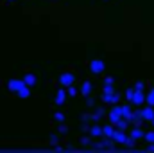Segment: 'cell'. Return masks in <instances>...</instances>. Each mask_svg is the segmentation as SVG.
<instances>
[{
	"mask_svg": "<svg viewBox=\"0 0 154 153\" xmlns=\"http://www.w3.org/2000/svg\"><path fill=\"white\" fill-rule=\"evenodd\" d=\"M134 92H136V88H134V86H127V88H125V99H127L129 103L133 101V97H134Z\"/></svg>",
	"mask_w": 154,
	"mask_h": 153,
	"instance_id": "17",
	"label": "cell"
},
{
	"mask_svg": "<svg viewBox=\"0 0 154 153\" xmlns=\"http://www.w3.org/2000/svg\"><path fill=\"white\" fill-rule=\"evenodd\" d=\"M102 92H108V94H115V86H113V85H106V83H102Z\"/></svg>",
	"mask_w": 154,
	"mask_h": 153,
	"instance_id": "21",
	"label": "cell"
},
{
	"mask_svg": "<svg viewBox=\"0 0 154 153\" xmlns=\"http://www.w3.org/2000/svg\"><path fill=\"white\" fill-rule=\"evenodd\" d=\"M65 119H66V117H65L63 112H56V114H54V121H56V122H65Z\"/></svg>",
	"mask_w": 154,
	"mask_h": 153,
	"instance_id": "23",
	"label": "cell"
},
{
	"mask_svg": "<svg viewBox=\"0 0 154 153\" xmlns=\"http://www.w3.org/2000/svg\"><path fill=\"white\" fill-rule=\"evenodd\" d=\"M151 124H152V126H154V121H152V122H151Z\"/></svg>",
	"mask_w": 154,
	"mask_h": 153,
	"instance_id": "34",
	"label": "cell"
},
{
	"mask_svg": "<svg viewBox=\"0 0 154 153\" xmlns=\"http://www.w3.org/2000/svg\"><path fill=\"white\" fill-rule=\"evenodd\" d=\"M143 103H145V94H143V90H136V92H134V97H133V101H131V105L142 106Z\"/></svg>",
	"mask_w": 154,
	"mask_h": 153,
	"instance_id": "6",
	"label": "cell"
},
{
	"mask_svg": "<svg viewBox=\"0 0 154 153\" xmlns=\"http://www.w3.org/2000/svg\"><path fill=\"white\" fill-rule=\"evenodd\" d=\"M90 128H91V126H90L88 122H82V126H81V132H84V133H90Z\"/></svg>",
	"mask_w": 154,
	"mask_h": 153,
	"instance_id": "31",
	"label": "cell"
},
{
	"mask_svg": "<svg viewBox=\"0 0 154 153\" xmlns=\"http://www.w3.org/2000/svg\"><path fill=\"white\" fill-rule=\"evenodd\" d=\"M100 101H102V103H106V105H113V94L102 92V96H100Z\"/></svg>",
	"mask_w": 154,
	"mask_h": 153,
	"instance_id": "16",
	"label": "cell"
},
{
	"mask_svg": "<svg viewBox=\"0 0 154 153\" xmlns=\"http://www.w3.org/2000/svg\"><path fill=\"white\" fill-rule=\"evenodd\" d=\"M84 99H86V106H88V108H93V106H95V97H91V96H86Z\"/></svg>",
	"mask_w": 154,
	"mask_h": 153,
	"instance_id": "24",
	"label": "cell"
},
{
	"mask_svg": "<svg viewBox=\"0 0 154 153\" xmlns=\"http://www.w3.org/2000/svg\"><path fill=\"white\" fill-rule=\"evenodd\" d=\"M81 121H82V122H88V121H91V114H82V115H81Z\"/></svg>",
	"mask_w": 154,
	"mask_h": 153,
	"instance_id": "32",
	"label": "cell"
},
{
	"mask_svg": "<svg viewBox=\"0 0 154 153\" xmlns=\"http://www.w3.org/2000/svg\"><path fill=\"white\" fill-rule=\"evenodd\" d=\"M102 83H106V85H113V83H115V77L113 76H106L104 79H102Z\"/></svg>",
	"mask_w": 154,
	"mask_h": 153,
	"instance_id": "29",
	"label": "cell"
},
{
	"mask_svg": "<svg viewBox=\"0 0 154 153\" xmlns=\"http://www.w3.org/2000/svg\"><path fill=\"white\" fill-rule=\"evenodd\" d=\"M48 142H50L52 146H57V142H59V137H57L56 133H50V137H48Z\"/></svg>",
	"mask_w": 154,
	"mask_h": 153,
	"instance_id": "25",
	"label": "cell"
},
{
	"mask_svg": "<svg viewBox=\"0 0 154 153\" xmlns=\"http://www.w3.org/2000/svg\"><path fill=\"white\" fill-rule=\"evenodd\" d=\"M125 146H127V148H134V146H136V139L129 135V137L125 139Z\"/></svg>",
	"mask_w": 154,
	"mask_h": 153,
	"instance_id": "22",
	"label": "cell"
},
{
	"mask_svg": "<svg viewBox=\"0 0 154 153\" xmlns=\"http://www.w3.org/2000/svg\"><path fill=\"white\" fill-rule=\"evenodd\" d=\"M57 132H59L61 135H65V133L68 132V126H66L65 122H59V126H57Z\"/></svg>",
	"mask_w": 154,
	"mask_h": 153,
	"instance_id": "27",
	"label": "cell"
},
{
	"mask_svg": "<svg viewBox=\"0 0 154 153\" xmlns=\"http://www.w3.org/2000/svg\"><path fill=\"white\" fill-rule=\"evenodd\" d=\"M145 141L147 142H154V132H147L145 133Z\"/></svg>",
	"mask_w": 154,
	"mask_h": 153,
	"instance_id": "30",
	"label": "cell"
},
{
	"mask_svg": "<svg viewBox=\"0 0 154 153\" xmlns=\"http://www.w3.org/2000/svg\"><path fill=\"white\" fill-rule=\"evenodd\" d=\"M120 119H122V115L120 114H116V112H113V110H109V114H108V121H109L111 124H116Z\"/></svg>",
	"mask_w": 154,
	"mask_h": 153,
	"instance_id": "15",
	"label": "cell"
},
{
	"mask_svg": "<svg viewBox=\"0 0 154 153\" xmlns=\"http://www.w3.org/2000/svg\"><path fill=\"white\" fill-rule=\"evenodd\" d=\"M134 88L136 90H145V83L143 81H134Z\"/></svg>",
	"mask_w": 154,
	"mask_h": 153,
	"instance_id": "28",
	"label": "cell"
},
{
	"mask_svg": "<svg viewBox=\"0 0 154 153\" xmlns=\"http://www.w3.org/2000/svg\"><path fill=\"white\" fill-rule=\"evenodd\" d=\"M66 97H68V90H66L65 86H61V88L56 92V99H54V103H56L57 106H61V105H65Z\"/></svg>",
	"mask_w": 154,
	"mask_h": 153,
	"instance_id": "4",
	"label": "cell"
},
{
	"mask_svg": "<svg viewBox=\"0 0 154 153\" xmlns=\"http://www.w3.org/2000/svg\"><path fill=\"white\" fill-rule=\"evenodd\" d=\"M91 90H93V85H91V81L90 79H86V81H82V85H81V96H91Z\"/></svg>",
	"mask_w": 154,
	"mask_h": 153,
	"instance_id": "7",
	"label": "cell"
},
{
	"mask_svg": "<svg viewBox=\"0 0 154 153\" xmlns=\"http://www.w3.org/2000/svg\"><path fill=\"white\" fill-rule=\"evenodd\" d=\"M104 115H106V110H104L102 106H97V108H95V112L91 114V121H93V122H99Z\"/></svg>",
	"mask_w": 154,
	"mask_h": 153,
	"instance_id": "11",
	"label": "cell"
},
{
	"mask_svg": "<svg viewBox=\"0 0 154 153\" xmlns=\"http://www.w3.org/2000/svg\"><path fill=\"white\" fill-rule=\"evenodd\" d=\"M142 114H143V121L152 122L154 121V106L152 105H147L145 108H142Z\"/></svg>",
	"mask_w": 154,
	"mask_h": 153,
	"instance_id": "8",
	"label": "cell"
},
{
	"mask_svg": "<svg viewBox=\"0 0 154 153\" xmlns=\"http://www.w3.org/2000/svg\"><path fill=\"white\" fill-rule=\"evenodd\" d=\"M111 139L115 141L116 144H125V139H127V135H125V130H120V128H115V132H113Z\"/></svg>",
	"mask_w": 154,
	"mask_h": 153,
	"instance_id": "5",
	"label": "cell"
},
{
	"mask_svg": "<svg viewBox=\"0 0 154 153\" xmlns=\"http://www.w3.org/2000/svg\"><path fill=\"white\" fill-rule=\"evenodd\" d=\"M131 137H134L136 141H138V139H145V132H143V130H142V128L136 124V126L131 130Z\"/></svg>",
	"mask_w": 154,
	"mask_h": 153,
	"instance_id": "12",
	"label": "cell"
},
{
	"mask_svg": "<svg viewBox=\"0 0 154 153\" xmlns=\"http://www.w3.org/2000/svg\"><path fill=\"white\" fill-rule=\"evenodd\" d=\"M113 126H115V124H111V122H109V124H104V126H102V137H111L113 132H115Z\"/></svg>",
	"mask_w": 154,
	"mask_h": 153,
	"instance_id": "14",
	"label": "cell"
},
{
	"mask_svg": "<svg viewBox=\"0 0 154 153\" xmlns=\"http://www.w3.org/2000/svg\"><path fill=\"white\" fill-rule=\"evenodd\" d=\"M7 2H14V0H7Z\"/></svg>",
	"mask_w": 154,
	"mask_h": 153,
	"instance_id": "33",
	"label": "cell"
},
{
	"mask_svg": "<svg viewBox=\"0 0 154 153\" xmlns=\"http://www.w3.org/2000/svg\"><path fill=\"white\" fill-rule=\"evenodd\" d=\"M145 103H147V105H152V106H154V86L149 90V94L145 96Z\"/></svg>",
	"mask_w": 154,
	"mask_h": 153,
	"instance_id": "19",
	"label": "cell"
},
{
	"mask_svg": "<svg viewBox=\"0 0 154 153\" xmlns=\"http://www.w3.org/2000/svg\"><path fill=\"white\" fill-rule=\"evenodd\" d=\"M57 81H59V85H61V86L68 88V86H72V85L77 81V76H75V72H70V70H66V72H61V74H59Z\"/></svg>",
	"mask_w": 154,
	"mask_h": 153,
	"instance_id": "2",
	"label": "cell"
},
{
	"mask_svg": "<svg viewBox=\"0 0 154 153\" xmlns=\"http://www.w3.org/2000/svg\"><path fill=\"white\" fill-rule=\"evenodd\" d=\"M115 126H116V128H120V130H127V126H129V121H127L125 117H122V119L116 122Z\"/></svg>",
	"mask_w": 154,
	"mask_h": 153,
	"instance_id": "18",
	"label": "cell"
},
{
	"mask_svg": "<svg viewBox=\"0 0 154 153\" xmlns=\"http://www.w3.org/2000/svg\"><path fill=\"white\" fill-rule=\"evenodd\" d=\"M66 90H68V97H77V88H75V85L68 86Z\"/></svg>",
	"mask_w": 154,
	"mask_h": 153,
	"instance_id": "26",
	"label": "cell"
},
{
	"mask_svg": "<svg viewBox=\"0 0 154 153\" xmlns=\"http://www.w3.org/2000/svg\"><path fill=\"white\" fill-rule=\"evenodd\" d=\"M91 139H93L91 135H90V137H88V135H82L79 141H81V144H82V146H90V144H91Z\"/></svg>",
	"mask_w": 154,
	"mask_h": 153,
	"instance_id": "20",
	"label": "cell"
},
{
	"mask_svg": "<svg viewBox=\"0 0 154 153\" xmlns=\"http://www.w3.org/2000/svg\"><path fill=\"white\" fill-rule=\"evenodd\" d=\"M88 69H90V72L93 74V76H100V74H104V70H106V61L104 60H91L90 63H88Z\"/></svg>",
	"mask_w": 154,
	"mask_h": 153,
	"instance_id": "1",
	"label": "cell"
},
{
	"mask_svg": "<svg viewBox=\"0 0 154 153\" xmlns=\"http://www.w3.org/2000/svg\"><path fill=\"white\" fill-rule=\"evenodd\" d=\"M90 135H91L93 139H102V126H100V124H91Z\"/></svg>",
	"mask_w": 154,
	"mask_h": 153,
	"instance_id": "9",
	"label": "cell"
},
{
	"mask_svg": "<svg viewBox=\"0 0 154 153\" xmlns=\"http://www.w3.org/2000/svg\"><path fill=\"white\" fill-rule=\"evenodd\" d=\"M22 86H25L23 77H22V79L13 77V79H9V81H7V90H9V92H13V94H18V90H20Z\"/></svg>",
	"mask_w": 154,
	"mask_h": 153,
	"instance_id": "3",
	"label": "cell"
},
{
	"mask_svg": "<svg viewBox=\"0 0 154 153\" xmlns=\"http://www.w3.org/2000/svg\"><path fill=\"white\" fill-rule=\"evenodd\" d=\"M20 99H27L29 96H31V86L29 85H25V86H22L20 90H18V94H16Z\"/></svg>",
	"mask_w": 154,
	"mask_h": 153,
	"instance_id": "13",
	"label": "cell"
},
{
	"mask_svg": "<svg viewBox=\"0 0 154 153\" xmlns=\"http://www.w3.org/2000/svg\"><path fill=\"white\" fill-rule=\"evenodd\" d=\"M23 81H25V85L34 86V85H36V81H38V77H36L34 72H25V74H23Z\"/></svg>",
	"mask_w": 154,
	"mask_h": 153,
	"instance_id": "10",
	"label": "cell"
}]
</instances>
